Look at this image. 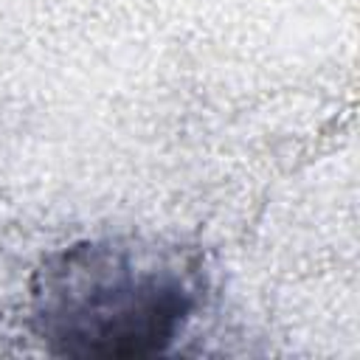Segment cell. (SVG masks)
<instances>
[{
    "label": "cell",
    "instance_id": "cell-1",
    "mask_svg": "<svg viewBox=\"0 0 360 360\" xmlns=\"http://www.w3.org/2000/svg\"><path fill=\"white\" fill-rule=\"evenodd\" d=\"M31 329L59 357H155L202 309L208 273L191 248L143 236L70 242L31 276Z\"/></svg>",
    "mask_w": 360,
    "mask_h": 360
}]
</instances>
